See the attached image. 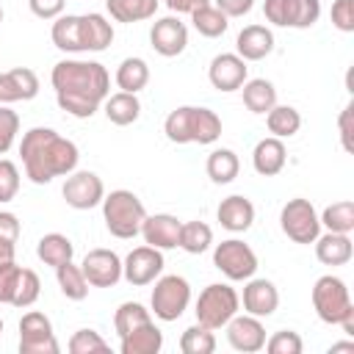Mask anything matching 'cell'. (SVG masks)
Wrapping results in <instances>:
<instances>
[{"label":"cell","mask_w":354,"mask_h":354,"mask_svg":"<svg viewBox=\"0 0 354 354\" xmlns=\"http://www.w3.org/2000/svg\"><path fill=\"white\" fill-rule=\"evenodd\" d=\"M53 88L58 97L61 111L77 116V119H88L94 116V111L100 108V102L108 97V69L97 61H58L53 66Z\"/></svg>","instance_id":"1"},{"label":"cell","mask_w":354,"mask_h":354,"mask_svg":"<svg viewBox=\"0 0 354 354\" xmlns=\"http://www.w3.org/2000/svg\"><path fill=\"white\" fill-rule=\"evenodd\" d=\"M19 155L25 163V174L44 185L58 174H69L77 166V147L75 141L58 136L53 127H30L22 136Z\"/></svg>","instance_id":"2"},{"label":"cell","mask_w":354,"mask_h":354,"mask_svg":"<svg viewBox=\"0 0 354 354\" xmlns=\"http://www.w3.org/2000/svg\"><path fill=\"white\" fill-rule=\"evenodd\" d=\"M102 218L111 235L133 238L141 232V221L147 218V210H144V202L133 191L116 188L108 196H102Z\"/></svg>","instance_id":"3"},{"label":"cell","mask_w":354,"mask_h":354,"mask_svg":"<svg viewBox=\"0 0 354 354\" xmlns=\"http://www.w3.org/2000/svg\"><path fill=\"white\" fill-rule=\"evenodd\" d=\"M241 296L230 285H207L196 299V324L207 329H221L238 313Z\"/></svg>","instance_id":"4"},{"label":"cell","mask_w":354,"mask_h":354,"mask_svg":"<svg viewBox=\"0 0 354 354\" xmlns=\"http://www.w3.org/2000/svg\"><path fill=\"white\" fill-rule=\"evenodd\" d=\"M313 307H315V313H318V318L324 324H340V318L354 310L346 282L332 277V274L315 279V285H313Z\"/></svg>","instance_id":"5"},{"label":"cell","mask_w":354,"mask_h":354,"mask_svg":"<svg viewBox=\"0 0 354 354\" xmlns=\"http://www.w3.org/2000/svg\"><path fill=\"white\" fill-rule=\"evenodd\" d=\"M279 227L282 232L296 241V243H313L318 235H321V218L313 207L310 199H288L282 205V213H279Z\"/></svg>","instance_id":"6"},{"label":"cell","mask_w":354,"mask_h":354,"mask_svg":"<svg viewBox=\"0 0 354 354\" xmlns=\"http://www.w3.org/2000/svg\"><path fill=\"white\" fill-rule=\"evenodd\" d=\"M191 301V288L183 277L169 274L160 277L152 288V310L160 321H177Z\"/></svg>","instance_id":"7"},{"label":"cell","mask_w":354,"mask_h":354,"mask_svg":"<svg viewBox=\"0 0 354 354\" xmlns=\"http://www.w3.org/2000/svg\"><path fill=\"white\" fill-rule=\"evenodd\" d=\"M213 266L227 277V279H249L257 271V254L252 252L249 243L230 238L221 241L213 249Z\"/></svg>","instance_id":"8"},{"label":"cell","mask_w":354,"mask_h":354,"mask_svg":"<svg viewBox=\"0 0 354 354\" xmlns=\"http://www.w3.org/2000/svg\"><path fill=\"white\" fill-rule=\"evenodd\" d=\"M263 14L268 22L282 28H310L321 17L318 0H266Z\"/></svg>","instance_id":"9"},{"label":"cell","mask_w":354,"mask_h":354,"mask_svg":"<svg viewBox=\"0 0 354 354\" xmlns=\"http://www.w3.org/2000/svg\"><path fill=\"white\" fill-rule=\"evenodd\" d=\"M19 354H58L53 324L44 313H25L19 321Z\"/></svg>","instance_id":"10"},{"label":"cell","mask_w":354,"mask_h":354,"mask_svg":"<svg viewBox=\"0 0 354 354\" xmlns=\"http://www.w3.org/2000/svg\"><path fill=\"white\" fill-rule=\"evenodd\" d=\"M64 199L69 207L75 210H91L102 202L105 196V185L94 171H69L64 188H61Z\"/></svg>","instance_id":"11"},{"label":"cell","mask_w":354,"mask_h":354,"mask_svg":"<svg viewBox=\"0 0 354 354\" xmlns=\"http://www.w3.org/2000/svg\"><path fill=\"white\" fill-rule=\"evenodd\" d=\"M160 271H163V254H160V249H155L149 243L136 246L122 263V277L136 288L155 282L160 277Z\"/></svg>","instance_id":"12"},{"label":"cell","mask_w":354,"mask_h":354,"mask_svg":"<svg viewBox=\"0 0 354 354\" xmlns=\"http://www.w3.org/2000/svg\"><path fill=\"white\" fill-rule=\"evenodd\" d=\"M80 271L86 277L88 285L94 288H111L122 279V260L113 249H91L86 252Z\"/></svg>","instance_id":"13"},{"label":"cell","mask_w":354,"mask_h":354,"mask_svg":"<svg viewBox=\"0 0 354 354\" xmlns=\"http://www.w3.org/2000/svg\"><path fill=\"white\" fill-rule=\"evenodd\" d=\"M227 340L235 351H260L266 346V329L257 315H232L227 324Z\"/></svg>","instance_id":"14"},{"label":"cell","mask_w":354,"mask_h":354,"mask_svg":"<svg viewBox=\"0 0 354 354\" xmlns=\"http://www.w3.org/2000/svg\"><path fill=\"white\" fill-rule=\"evenodd\" d=\"M207 77L218 91H235L246 83V61L238 53H221L210 61Z\"/></svg>","instance_id":"15"},{"label":"cell","mask_w":354,"mask_h":354,"mask_svg":"<svg viewBox=\"0 0 354 354\" xmlns=\"http://www.w3.org/2000/svg\"><path fill=\"white\" fill-rule=\"evenodd\" d=\"M149 41L155 47V53L171 58V55H180L188 44V28L177 19V17H163L152 25L149 30Z\"/></svg>","instance_id":"16"},{"label":"cell","mask_w":354,"mask_h":354,"mask_svg":"<svg viewBox=\"0 0 354 354\" xmlns=\"http://www.w3.org/2000/svg\"><path fill=\"white\" fill-rule=\"evenodd\" d=\"M39 94V75L28 66H14L0 72V102H19L33 100Z\"/></svg>","instance_id":"17"},{"label":"cell","mask_w":354,"mask_h":354,"mask_svg":"<svg viewBox=\"0 0 354 354\" xmlns=\"http://www.w3.org/2000/svg\"><path fill=\"white\" fill-rule=\"evenodd\" d=\"M180 224L177 216L171 213H155V216H147L141 221V235H144V243L155 246V249H174L180 243Z\"/></svg>","instance_id":"18"},{"label":"cell","mask_w":354,"mask_h":354,"mask_svg":"<svg viewBox=\"0 0 354 354\" xmlns=\"http://www.w3.org/2000/svg\"><path fill=\"white\" fill-rule=\"evenodd\" d=\"M216 216H218V221H221L224 230H230V232H246L252 227V221H254V205L246 196L232 194V196L221 199Z\"/></svg>","instance_id":"19"},{"label":"cell","mask_w":354,"mask_h":354,"mask_svg":"<svg viewBox=\"0 0 354 354\" xmlns=\"http://www.w3.org/2000/svg\"><path fill=\"white\" fill-rule=\"evenodd\" d=\"M277 304H279V293L271 279H249V285L243 288V310L249 315L266 318L277 310Z\"/></svg>","instance_id":"20"},{"label":"cell","mask_w":354,"mask_h":354,"mask_svg":"<svg viewBox=\"0 0 354 354\" xmlns=\"http://www.w3.org/2000/svg\"><path fill=\"white\" fill-rule=\"evenodd\" d=\"M238 55L243 61H260L274 50V33L266 25H246L235 39Z\"/></svg>","instance_id":"21"},{"label":"cell","mask_w":354,"mask_h":354,"mask_svg":"<svg viewBox=\"0 0 354 354\" xmlns=\"http://www.w3.org/2000/svg\"><path fill=\"white\" fill-rule=\"evenodd\" d=\"M285 158H288L285 144H282V138H277V136H268V138L257 141V147H254V152H252L254 171L263 174V177H271V174L282 171Z\"/></svg>","instance_id":"22"},{"label":"cell","mask_w":354,"mask_h":354,"mask_svg":"<svg viewBox=\"0 0 354 354\" xmlns=\"http://www.w3.org/2000/svg\"><path fill=\"white\" fill-rule=\"evenodd\" d=\"M351 238L346 232H326L315 238V257L324 266H343L351 260Z\"/></svg>","instance_id":"23"},{"label":"cell","mask_w":354,"mask_h":354,"mask_svg":"<svg viewBox=\"0 0 354 354\" xmlns=\"http://www.w3.org/2000/svg\"><path fill=\"white\" fill-rule=\"evenodd\" d=\"M163 348V332L147 321L122 337V354H158Z\"/></svg>","instance_id":"24"},{"label":"cell","mask_w":354,"mask_h":354,"mask_svg":"<svg viewBox=\"0 0 354 354\" xmlns=\"http://www.w3.org/2000/svg\"><path fill=\"white\" fill-rule=\"evenodd\" d=\"M113 41V28L102 14H83L80 17V44L83 50H105Z\"/></svg>","instance_id":"25"},{"label":"cell","mask_w":354,"mask_h":354,"mask_svg":"<svg viewBox=\"0 0 354 354\" xmlns=\"http://www.w3.org/2000/svg\"><path fill=\"white\" fill-rule=\"evenodd\" d=\"M243 105L252 113H268L277 105V88L266 77H252L243 83Z\"/></svg>","instance_id":"26"},{"label":"cell","mask_w":354,"mask_h":354,"mask_svg":"<svg viewBox=\"0 0 354 354\" xmlns=\"http://www.w3.org/2000/svg\"><path fill=\"white\" fill-rule=\"evenodd\" d=\"M138 113H141V102L130 91H116L105 100V116H108V122H113L119 127L133 124L138 119Z\"/></svg>","instance_id":"27"},{"label":"cell","mask_w":354,"mask_h":354,"mask_svg":"<svg viewBox=\"0 0 354 354\" xmlns=\"http://www.w3.org/2000/svg\"><path fill=\"white\" fill-rule=\"evenodd\" d=\"M36 254H39V260H41L44 266L58 268L61 263H69V260H72L75 246H72V241H69L66 235H61V232H47V235L39 241Z\"/></svg>","instance_id":"28"},{"label":"cell","mask_w":354,"mask_h":354,"mask_svg":"<svg viewBox=\"0 0 354 354\" xmlns=\"http://www.w3.org/2000/svg\"><path fill=\"white\" fill-rule=\"evenodd\" d=\"M221 136V119L210 108L191 105V141L194 144H213Z\"/></svg>","instance_id":"29"},{"label":"cell","mask_w":354,"mask_h":354,"mask_svg":"<svg viewBox=\"0 0 354 354\" xmlns=\"http://www.w3.org/2000/svg\"><path fill=\"white\" fill-rule=\"evenodd\" d=\"M149 83V66H147V61L144 58H124L122 64H119V69H116V86L122 88V91H130V94H136V91H141L144 86Z\"/></svg>","instance_id":"30"},{"label":"cell","mask_w":354,"mask_h":354,"mask_svg":"<svg viewBox=\"0 0 354 354\" xmlns=\"http://www.w3.org/2000/svg\"><path fill=\"white\" fill-rule=\"evenodd\" d=\"M205 169H207V177H210L213 183L227 185V183H232V180L238 177L241 163H238V155H235L232 149H213V152L207 155Z\"/></svg>","instance_id":"31"},{"label":"cell","mask_w":354,"mask_h":354,"mask_svg":"<svg viewBox=\"0 0 354 354\" xmlns=\"http://www.w3.org/2000/svg\"><path fill=\"white\" fill-rule=\"evenodd\" d=\"M50 36H53V44H55L58 50H64V53H77V50H83V44H80V17H75V14L58 17V19L53 22Z\"/></svg>","instance_id":"32"},{"label":"cell","mask_w":354,"mask_h":354,"mask_svg":"<svg viewBox=\"0 0 354 354\" xmlns=\"http://www.w3.org/2000/svg\"><path fill=\"white\" fill-rule=\"evenodd\" d=\"M191 22H194V28L202 33V36H207V39H216V36H221L227 28H230V17L221 11V8H216V6H199L196 11H191Z\"/></svg>","instance_id":"33"},{"label":"cell","mask_w":354,"mask_h":354,"mask_svg":"<svg viewBox=\"0 0 354 354\" xmlns=\"http://www.w3.org/2000/svg\"><path fill=\"white\" fill-rule=\"evenodd\" d=\"M55 277H58V288H61V293H64L66 299L83 301V299L88 296V282H86L80 266H75L72 260H69V263H61V266L55 268Z\"/></svg>","instance_id":"34"},{"label":"cell","mask_w":354,"mask_h":354,"mask_svg":"<svg viewBox=\"0 0 354 354\" xmlns=\"http://www.w3.org/2000/svg\"><path fill=\"white\" fill-rule=\"evenodd\" d=\"M108 11L119 22H138L149 19L158 11V0H105Z\"/></svg>","instance_id":"35"},{"label":"cell","mask_w":354,"mask_h":354,"mask_svg":"<svg viewBox=\"0 0 354 354\" xmlns=\"http://www.w3.org/2000/svg\"><path fill=\"white\" fill-rule=\"evenodd\" d=\"M213 243V230L205 221H183L180 224V243L188 254H202Z\"/></svg>","instance_id":"36"},{"label":"cell","mask_w":354,"mask_h":354,"mask_svg":"<svg viewBox=\"0 0 354 354\" xmlns=\"http://www.w3.org/2000/svg\"><path fill=\"white\" fill-rule=\"evenodd\" d=\"M266 124L277 138H288L301 127V116H299V111L293 105H274L266 113Z\"/></svg>","instance_id":"37"},{"label":"cell","mask_w":354,"mask_h":354,"mask_svg":"<svg viewBox=\"0 0 354 354\" xmlns=\"http://www.w3.org/2000/svg\"><path fill=\"white\" fill-rule=\"evenodd\" d=\"M321 224L329 227V232H351L354 230V202L351 199H340L324 207Z\"/></svg>","instance_id":"38"},{"label":"cell","mask_w":354,"mask_h":354,"mask_svg":"<svg viewBox=\"0 0 354 354\" xmlns=\"http://www.w3.org/2000/svg\"><path fill=\"white\" fill-rule=\"evenodd\" d=\"M180 351L183 354H213L216 351V337H213V329L196 324V326H188L180 337Z\"/></svg>","instance_id":"39"},{"label":"cell","mask_w":354,"mask_h":354,"mask_svg":"<svg viewBox=\"0 0 354 354\" xmlns=\"http://www.w3.org/2000/svg\"><path fill=\"white\" fill-rule=\"evenodd\" d=\"M147 321H152V318H149V310H144V304H138V301H124V304H119V310H116V315H113V326H116L119 337H124L127 332H133L136 326H141V324H147Z\"/></svg>","instance_id":"40"},{"label":"cell","mask_w":354,"mask_h":354,"mask_svg":"<svg viewBox=\"0 0 354 354\" xmlns=\"http://www.w3.org/2000/svg\"><path fill=\"white\" fill-rule=\"evenodd\" d=\"M41 293V282H39V274L33 268H22L19 271V282H17V290H14V299L11 304L14 307H30Z\"/></svg>","instance_id":"41"},{"label":"cell","mask_w":354,"mask_h":354,"mask_svg":"<svg viewBox=\"0 0 354 354\" xmlns=\"http://www.w3.org/2000/svg\"><path fill=\"white\" fill-rule=\"evenodd\" d=\"M111 346L94 329H77L69 340V354H108Z\"/></svg>","instance_id":"42"},{"label":"cell","mask_w":354,"mask_h":354,"mask_svg":"<svg viewBox=\"0 0 354 354\" xmlns=\"http://www.w3.org/2000/svg\"><path fill=\"white\" fill-rule=\"evenodd\" d=\"M266 348H268V354H301L304 343L293 329H282L266 340Z\"/></svg>","instance_id":"43"},{"label":"cell","mask_w":354,"mask_h":354,"mask_svg":"<svg viewBox=\"0 0 354 354\" xmlns=\"http://www.w3.org/2000/svg\"><path fill=\"white\" fill-rule=\"evenodd\" d=\"M19 191V169L14 160L0 158V202L14 199Z\"/></svg>","instance_id":"44"},{"label":"cell","mask_w":354,"mask_h":354,"mask_svg":"<svg viewBox=\"0 0 354 354\" xmlns=\"http://www.w3.org/2000/svg\"><path fill=\"white\" fill-rule=\"evenodd\" d=\"M19 271L22 268L14 260L0 263V304H11L14 290H17V282H19Z\"/></svg>","instance_id":"45"},{"label":"cell","mask_w":354,"mask_h":354,"mask_svg":"<svg viewBox=\"0 0 354 354\" xmlns=\"http://www.w3.org/2000/svg\"><path fill=\"white\" fill-rule=\"evenodd\" d=\"M17 130H19V116L8 105H0V155L8 152V147L14 144Z\"/></svg>","instance_id":"46"},{"label":"cell","mask_w":354,"mask_h":354,"mask_svg":"<svg viewBox=\"0 0 354 354\" xmlns=\"http://www.w3.org/2000/svg\"><path fill=\"white\" fill-rule=\"evenodd\" d=\"M329 17L337 30H354V0H335Z\"/></svg>","instance_id":"47"},{"label":"cell","mask_w":354,"mask_h":354,"mask_svg":"<svg viewBox=\"0 0 354 354\" xmlns=\"http://www.w3.org/2000/svg\"><path fill=\"white\" fill-rule=\"evenodd\" d=\"M337 130H340V144L346 152H354V102H348L340 116H337Z\"/></svg>","instance_id":"48"},{"label":"cell","mask_w":354,"mask_h":354,"mask_svg":"<svg viewBox=\"0 0 354 354\" xmlns=\"http://www.w3.org/2000/svg\"><path fill=\"white\" fill-rule=\"evenodd\" d=\"M30 3V11L41 19H53L64 11V0H28Z\"/></svg>","instance_id":"49"},{"label":"cell","mask_w":354,"mask_h":354,"mask_svg":"<svg viewBox=\"0 0 354 354\" xmlns=\"http://www.w3.org/2000/svg\"><path fill=\"white\" fill-rule=\"evenodd\" d=\"M0 238L17 243L19 241V218L8 210H0Z\"/></svg>","instance_id":"50"},{"label":"cell","mask_w":354,"mask_h":354,"mask_svg":"<svg viewBox=\"0 0 354 354\" xmlns=\"http://www.w3.org/2000/svg\"><path fill=\"white\" fill-rule=\"evenodd\" d=\"M254 0H216V8H221L227 17H243L249 14Z\"/></svg>","instance_id":"51"},{"label":"cell","mask_w":354,"mask_h":354,"mask_svg":"<svg viewBox=\"0 0 354 354\" xmlns=\"http://www.w3.org/2000/svg\"><path fill=\"white\" fill-rule=\"evenodd\" d=\"M166 6L171 8V11H177V14H191V11H196L199 6H207V0H166Z\"/></svg>","instance_id":"52"},{"label":"cell","mask_w":354,"mask_h":354,"mask_svg":"<svg viewBox=\"0 0 354 354\" xmlns=\"http://www.w3.org/2000/svg\"><path fill=\"white\" fill-rule=\"evenodd\" d=\"M8 260H14V243L0 238V263H8Z\"/></svg>","instance_id":"53"},{"label":"cell","mask_w":354,"mask_h":354,"mask_svg":"<svg viewBox=\"0 0 354 354\" xmlns=\"http://www.w3.org/2000/svg\"><path fill=\"white\" fill-rule=\"evenodd\" d=\"M329 354H354V343H351V340H346V343H332Z\"/></svg>","instance_id":"54"},{"label":"cell","mask_w":354,"mask_h":354,"mask_svg":"<svg viewBox=\"0 0 354 354\" xmlns=\"http://www.w3.org/2000/svg\"><path fill=\"white\" fill-rule=\"evenodd\" d=\"M0 22H3V8H0Z\"/></svg>","instance_id":"55"},{"label":"cell","mask_w":354,"mask_h":354,"mask_svg":"<svg viewBox=\"0 0 354 354\" xmlns=\"http://www.w3.org/2000/svg\"><path fill=\"white\" fill-rule=\"evenodd\" d=\"M0 332H3V321H0Z\"/></svg>","instance_id":"56"}]
</instances>
